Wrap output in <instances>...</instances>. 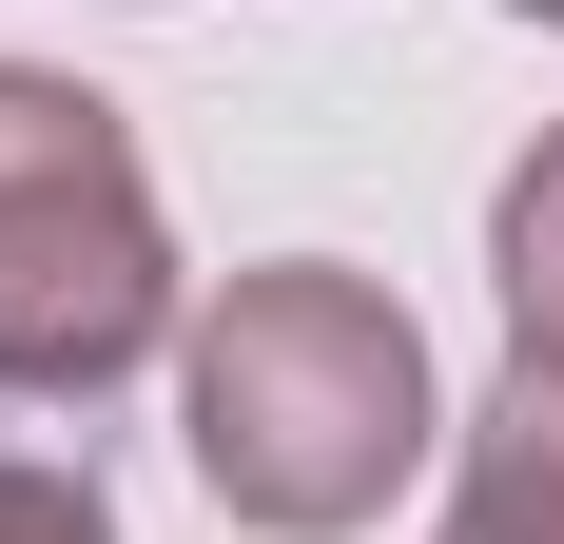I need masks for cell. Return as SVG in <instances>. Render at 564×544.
<instances>
[{
  "label": "cell",
  "mask_w": 564,
  "mask_h": 544,
  "mask_svg": "<svg viewBox=\"0 0 564 544\" xmlns=\"http://www.w3.org/2000/svg\"><path fill=\"white\" fill-rule=\"evenodd\" d=\"M429 330H409L390 272H350V253H273V272H234L215 312L175 330V447H195V487L234 505V525H273V544H332L370 525V505L429 467Z\"/></svg>",
  "instance_id": "6da1fadb"
},
{
  "label": "cell",
  "mask_w": 564,
  "mask_h": 544,
  "mask_svg": "<svg viewBox=\"0 0 564 544\" xmlns=\"http://www.w3.org/2000/svg\"><path fill=\"white\" fill-rule=\"evenodd\" d=\"M175 350V233L117 98L0 58V389L20 409H98Z\"/></svg>",
  "instance_id": "7a4b0ae2"
},
{
  "label": "cell",
  "mask_w": 564,
  "mask_h": 544,
  "mask_svg": "<svg viewBox=\"0 0 564 544\" xmlns=\"http://www.w3.org/2000/svg\"><path fill=\"white\" fill-rule=\"evenodd\" d=\"M448 544H564V350H507V389L467 409Z\"/></svg>",
  "instance_id": "3957f363"
},
{
  "label": "cell",
  "mask_w": 564,
  "mask_h": 544,
  "mask_svg": "<svg viewBox=\"0 0 564 544\" xmlns=\"http://www.w3.org/2000/svg\"><path fill=\"white\" fill-rule=\"evenodd\" d=\"M487 292H507L525 350H564V137H525L507 195H487Z\"/></svg>",
  "instance_id": "277c9868"
},
{
  "label": "cell",
  "mask_w": 564,
  "mask_h": 544,
  "mask_svg": "<svg viewBox=\"0 0 564 544\" xmlns=\"http://www.w3.org/2000/svg\"><path fill=\"white\" fill-rule=\"evenodd\" d=\"M0 544H117V505L78 487V467H20V447H0Z\"/></svg>",
  "instance_id": "5b68a950"
},
{
  "label": "cell",
  "mask_w": 564,
  "mask_h": 544,
  "mask_svg": "<svg viewBox=\"0 0 564 544\" xmlns=\"http://www.w3.org/2000/svg\"><path fill=\"white\" fill-rule=\"evenodd\" d=\"M507 20H564V0H507Z\"/></svg>",
  "instance_id": "8992f818"
}]
</instances>
